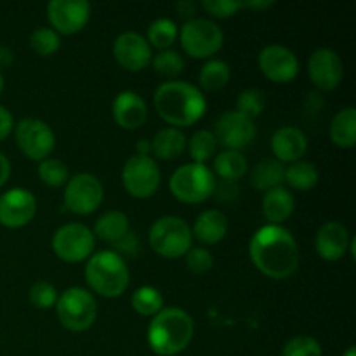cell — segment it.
Instances as JSON below:
<instances>
[{
  "label": "cell",
  "mask_w": 356,
  "mask_h": 356,
  "mask_svg": "<svg viewBox=\"0 0 356 356\" xmlns=\"http://www.w3.org/2000/svg\"><path fill=\"white\" fill-rule=\"evenodd\" d=\"M28 298L37 309H49L58 302V291L49 282H37L30 287Z\"/></svg>",
  "instance_id": "obj_39"
},
{
  "label": "cell",
  "mask_w": 356,
  "mask_h": 356,
  "mask_svg": "<svg viewBox=\"0 0 356 356\" xmlns=\"http://www.w3.org/2000/svg\"><path fill=\"white\" fill-rule=\"evenodd\" d=\"M47 17L58 33H76L89 23L90 3L87 0H51Z\"/></svg>",
  "instance_id": "obj_15"
},
{
  "label": "cell",
  "mask_w": 356,
  "mask_h": 356,
  "mask_svg": "<svg viewBox=\"0 0 356 356\" xmlns=\"http://www.w3.org/2000/svg\"><path fill=\"white\" fill-rule=\"evenodd\" d=\"M186 266L188 270L193 271L195 275L207 273L209 270L214 264V257L209 252L207 249H202V247H195V249H190L186 254Z\"/></svg>",
  "instance_id": "obj_40"
},
{
  "label": "cell",
  "mask_w": 356,
  "mask_h": 356,
  "mask_svg": "<svg viewBox=\"0 0 356 356\" xmlns=\"http://www.w3.org/2000/svg\"><path fill=\"white\" fill-rule=\"evenodd\" d=\"M160 167L152 156L132 155L122 169L124 188L134 198H149L160 186Z\"/></svg>",
  "instance_id": "obj_10"
},
{
  "label": "cell",
  "mask_w": 356,
  "mask_h": 356,
  "mask_svg": "<svg viewBox=\"0 0 356 356\" xmlns=\"http://www.w3.org/2000/svg\"><path fill=\"white\" fill-rule=\"evenodd\" d=\"M343 356H356V348L355 346H350V348H348L346 353H344Z\"/></svg>",
  "instance_id": "obj_49"
},
{
  "label": "cell",
  "mask_w": 356,
  "mask_h": 356,
  "mask_svg": "<svg viewBox=\"0 0 356 356\" xmlns=\"http://www.w3.org/2000/svg\"><path fill=\"white\" fill-rule=\"evenodd\" d=\"M3 83H6V80H3L2 72H0V94H2V90H3Z\"/></svg>",
  "instance_id": "obj_50"
},
{
  "label": "cell",
  "mask_w": 356,
  "mask_h": 356,
  "mask_svg": "<svg viewBox=\"0 0 356 356\" xmlns=\"http://www.w3.org/2000/svg\"><path fill=\"white\" fill-rule=\"evenodd\" d=\"M14 136L21 152L31 160H45L56 146L54 131L40 118H23L14 127Z\"/></svg>",
  "instance_id": "obj_11"
},
{
  "label": "cell",
  "mask_w": 356,
  "mask_h": 356,
  "mask_svg": "<svg viewBox=\"0 0 356 356\" xmlns=\"http://www.w3.org/2000/svg\"><path fill=\"white\" fill-rule=\"evenodd\" d=\"M14 54L9 47L6 45H0V68H6V66L13 65Z\"/></svg>",
  "instance_id": "obj_46"
},
{
  "label": "cell",
  "mask_w": 356,
  "mask_h": 356,
  "mask_svg": "<svg viewBox=\"0 0 356 356\" xmlns=\"http://www.w3.org/2000/svg\"><path fill=\"white\" fill-rule=\"evenodd\" d=\"M285 181L294 190L308 191L318 183V169L313 162L298 160L285 169Z\"/></svg>",
  "instance_id": "obj_29"
},
{
  "label": "cell",
  "mask_w": 356,
  "mask_h": 356,
  "mask_svg": "<svg viewBox=\"0 0 356 356\" xmlns=\"http://www.w3.org/2000/svg\"><path fill=\"white\" fill-rule=\"evenodd\" d=\"M153 104L160 117L176 129L193 125L207 110L204 92L184 80H167L160 83L153 94Z\"/></svg>",
  "instance_id": "obj_2"
},
{
  "label": "cell",
  "mask_w": 356,
  "mask_h": 356,
  "mask_svg": "<svg viewBox=\"0 0 356 356\" xmlns=\"http://www.w3.org/2000/svg\"><path fill=\"white\" fill-rule=\"evenodd\" d=\"M193 318L181 308H163L148 325V344L156 355L174 356L190 346L193 339Z\"/></svg>",
  "instance_id": "obj_3"
},
{
  "label": "cell",
  "mask_w": 356,
  "mask_h": 356,
  "mask_svg": "<svg viewBox=\"0 0 356 356\" xmlns=\"http://www.w3.org/2000/svg\"><path fill=\"white\" fill-rule=\"evenodd\" d=\"M96 236L89 226L82 222H68L58 228L52 236V250L66 263H80L92 256Z\"/></svg>",
  "instance_id": "obj_9"
},
{
  "label": "cell",
  "mask_w": 356,
  "mask_h": 356,
  "mask_svg": "<svg viewBox=\"0 0 356 356\" xmlns=\"http://www.w3.org/2000/svg\"><path fill=\"white\" fill-rule=\"evenodd\" d=\"M113 118L120 127L139 129L148 117V106L145 99L134 90H122L117 94L113 101Z\"/></svg>",
  "instance_id": "obj_20"
},
{
  "label": "cell",
  "mask_w": 356,
  "mask_h": 356,
  "mask_svg": "<svg viewBox=\"0 0 356 356\" xmlns=\"http://www.w3.org/2000/svg\"><path fill=\"white\" fill-rule=\"evenodd\" d=\"M14 129V118L6 106L0 104V141L7 138Z\"/></svg>",
  "instance_id": "obj_42"
},
{
  "label": "cell",
  "mask_w": 356,
  "mask_h": 356,
  "mask_svg": "<svg viewBox=\"0 0 356 356\" xmlns=\"http://www.w3.org/2000/svg\"><path fill=\"white\" fill-rule=\"evenodd\" d=\"M10 176V162L3 153H0V188L7 183Z\"/></svg>",
  "instance_id": "obj_45"
},
{
  "label": "cell",
  "mask_w": 356,
  "mask_h": 356,
  "mask_svg": "<svg viewBox=\"0 0 356 356\" xmlns=\"http://www.w3.org/2000/svg\"><path fill=\"white\" fill-rule=\"evenodd\" d=\"M218 149V141L212 131L200 129L195 132L190 139V155L195 160V163H205L209 159H212Z\"/></svg>",
  "instance_id": "obj_33"
},
{
  "label": "cell",
  "mask_w": 356,
  "mask_h": 356,
  "mask_svg": "<svg viewBox=\"0 0 356 356\" xmlns=\"http://www.w3.org/2000/svg\"><path fill=\"white\" fill-rule=\"evenodd\" d=\"M177 24L170 17H159L153 21L148 28V44L155 45L156 49H170V45L176 42Z\"/></svg>",
  "instance_id": "obj_32"
},
{
  "label": "cell",
  "mask_w": 356,
  "mask_h": 356,
  "mask_svg": "<svg viewBox=\"0 0 356 356\" xmlns=\"http://www.w3.org/2000/svg\"><path fill=\"white\" fill-rule=\"evenodd\" d=\"M181 45L184 52L195 59L214 56L225 42V33L218 23L205 17H193L181 26Z\"/></svg>",
  "instance_id": "obj_8"
},
{
  "label": "cell",
  "mask_w": 356,
  "mask_h": 356,
  "mask_svg": "<svg viewBox=\"0 0 356 356\" xmlns=\"http://www.w3.org/2000/svg\"><path fill=\"white\" fill-rule=\"evenodd\" d=\"M56 313L65 329L72 332H83L96 322V299L86 289L70 287L61 296H58Z\"/></svg>",
  "instance_id": "obj_7"
},
{
  "label": "cell",
  "mask_w": 356,
  "mask_h": 356,
  "mask_svg": "<svg viewBox=\"0 0 356 356\" xmlns=\"http://www.w3.org/2000/svg\"><path fill=\"white\" fill-rule=\"evenodd\" d=\"M282 356H322V346L312 336H296L282 348Z\"/></svg>",
  "instance_id": "obj_38"
},
{
  "label": "cell",
  "mask_w": 356,
  "mask_h": 356,
  "mask_svg": "<svg viewBox=\"0 0 356 356\" xmlns=\"http://www.w3.org/2000/svg\"><path fill=\"white\" fill-rule=\"evenodd\" d=\"M30 47L38 56H51L59 51L61 47V37L56 30L49 26H38L30 35Z\"/></svg>",
  "instance_id": "obj_35"
},
{
  "label": "cell",
  "mask_w": 356,
  "mask_h": 356,
  "mask_svg": "<svg viewBox=\"0 0 356 356\" xmlns=\"http://www.w3.org/2000/svg\"><path fill=\"white\" fill-rule=\"evenodd\" d=\"M186 149V136L176 127L160 129L152 139V152L162 160H174Z\"/></svg>",
  "instance_id": "obj_25"
},
{
  "label": "cell",
  "mask_w": 356,
  "mask_h": 356,
  "mask_svg": "<svg viewBox=\"0 0 356 356\" xmlns=\"http://www.w3.org/2000/svg\"><path fill=\"white\" fill-rule=\"evenodd\" d=\"M257 63H259L261 72L277 83L291 82L299 73L298 56L280 44H270L261 49Z\"/></svg>",
  "instance_id": "obj_14"
},
{
  "label": "cell",
  "mask_w": 356,
  "mask_h": 356,
  "mask_svg": "<svg viewBox=\"0 0 356 356\" xmlns=\"http://www.w3.org/2000/svg\"><path fill=\"white\" fill-rule=\"evenodd\" d=\"M266 106V94L259 89H245L236 97V111L249 118H256Z\"/></svg>",
  "instance_id": "obj_36"
},
{
  "label": "cell",
  "mask_w": 356,
  "mask_h": 356,
  "mask_svg": "<svg viewBox=\"0 0 356 356\" xmlns=\"http://www.w3.org/2000/svg\"><path fill=\"white\" fill-rule=\"evenodd\" d=\"M202 7L216 17H229L243 9V2L240 0H204Z\"/></svg>",
  "instance_id": "obj_41"
},
{
  "label": "cell",
  "mask_w": 356,
  "mask_h": 356,
  "mask_svg": "<svg viewBox=\"0 0 356 356\" xmlns=\"http://www.w3.org/2000/svg\"><path fill=\"white\" fill-rule=\"evenodd\" d=\"M176 13L186 21L193 19L195 14H197V3L193 0H179L176 3Z\"/></svg>",
  "instance_id": "obj_44"
},
{
  "label": "cell",
  "mask_w": 356,
  "mask_h": 356,
  "mask_svg": "<svg viewBox=\"0 0 356 356\" xmlns=\"http://www.w3.org/2000/svg\"><path fill=\"white\" fill-rule=\"evenodd\" d=\"M271 6H273V2H270V0H252V2H243V7H247V9H256V10H264Z\"/></svg>",
  "instance_id": "obj_47"
},
{
  "label": "cell",
  "mask_w": 356,
  "mask_h": 356,
  "mask_svg": "<svg viewBox=\"0 0 356 356\" xmlns=\"http://www.w3.org/2000/svg\"><path fill=\"white\" fill-rule=\"evenodd\" d=\"M214 176L218 174L221 179L233 183V181H238L240 177L245 176L247 172V159L243 156V153L235 152V149H222L221 153H218V156L214 159Z\"/></svg>",
  "instance_id": "obj_28"
},
{
  "label": "cell",
  "mask_w": 356,
  "mask_h": 356,
  "mask_svg": "<svg viewBox=\"0 0 356 356\" xmlns=\"http://www.w3.org/2000/svg\"><path fill=\"white\" fill-rule=\"evenodd\" d=\"M104 197L101 181L94 174L80 172L70 177L65 188V205L72 212L87 216L96 211Z\"/></svg>",
  "instance_id": "obj_12"
},
{
  "label": "cell",
  "mask_w": 356,
  "mask_h": 356,
  "mask_svg": "<svg viewBox=\"0 0 356 356\" xmlns=\"http://www.w3.org/2000/svg\"><path fill=\"white\" fill-rule=\"evenodd\" d=\"M129 232H131V228H129L127 216L122 211H108L96 219L92 233L94 236L101 238L103 242L115 245V243L120 242Z\"/></svg>",
  "instance_id": "obj_24"
},
{
  "label": "cell",
  "mask_w": 356,
  "mask_h": 356,
  "mask_svg": "<svg viewBox=\"0 0 356 356\" xmlns=\"http://www.w3.org/2000/svg\"><path fill=\"white\" fill-rule=\"evenodd\" d=\"M136 152H138V155L149 156V152H152V143H149L148 139H139V141L136 143Z\"/></svg>",
  "instance_id": "obj_48"
},
{
  "label": "cell",
  "mask_w": 356,
  "mask_h": 356,
  "mask_svg": "<svg viewBox=\"0 0 356 356\" xmlns=\"http://www.w3.org/2000/svg\"><path fill=\"white\" fill-rule=\"evenodd\" d=\"M330 139L341 148H353L356 143V110L343 108L330 122Z\"/></svg>",
  "instance_id": "obj_27"
},
{
  "label": "cell",
  "mask_w": 356,
  "mask_h": 356,
  "mask_svg": "<svg viewBox=\"0 0 356 356\" xmlns=\"http://www.w3.org/2000/svg\"><path fill=\"white\" fill-rule=\"evenodd\" d=\"M86 280L96 294L118 298L129 287V268L118 252L97 250L87 259Z\"/></svg>",
  "instance_id": "obj_4"
},
{
  "label": "cell",
  "mask_w": 356,
  "mask_h": 356,
  "mask_svg": "<svg viewBox=\"0 0 356 356\" xmlns=\"http://www.w3.org/2000/svg\"><path fill=\"white\" fill-rule=\"evenodd\" d=\"M249 254L254 266L275 280L289 278L299 266L298 242L280 225H266L257 229L250 238Z\"/></svg>",
  "instance_id": "obj_1"
},
{
  "label": "cell",
  "mask_w": 356,
  "mask_h": 356,
  "mask_svg": "<svg viewBox=\"0 0 356 356\" xmlns=\"http://www.w3.org/2000/svg\"><path fill=\"white\" fill-rule=\"evenodd\" d=\"M169 188L177 200L184 204H200L216 193L218 181L205 163H184L177 167L169 179Z\"/></svg>",
  "instance_id": "obj_5"
},
{
  "label": "cell",
  "mask_w": 356,
  "mask_h": 356,
  "mask_svg": "<svg viewBox=\"0 0 356 356\" xmlns=\"http://www.w3.org/2000/svg\"><path fill=\"white\" fill-rule=\"evenodd\" d=\"M149 245L159 256L174 259L191 249L193 233L190 225L177 216H162L149 228Z\"/></svg>",
  "instance_id": "obj_6"
},
{
  "label": "cell",
  "mask_w": 356,
  "mask_h": 356,
  "mask_svg": "<svg viewBox=\"0 0 356 356\" xmlns=\"http://www.w3.org/2000/svg\"><path fill=\"white\" fill-rule=\"evenodd\" d=\"M131 302L134 312L143 316H155L156 313L163 309V296L160 294L159 289L149 287V285L139 287L132 294Z\"/></svg>",
  "instance_id": "obj_31"
},
{
  "label": "cell",
  "mask_w": 356,
  "mask_h": 356,
  "mask_svg": "<svg viewBox=\"0 0 356 356\" xmlns=\"http://www.w3.org/2000/svg\"><path fill=\"white\" fill-rule=\"evenodd\" d=\"M256 124L252 118L245 117L236 110H229L219 115L214 125L216 141L225 146L226 149H235V152L252 145L256 139Z\"/></svg>",
  "instance_id": "obj_13"
},
{
  "label": "cell",
  "mask_w": 356,
  "mask_h": 356,
  "mask_svg": "<svg viewBox=\"0 0 356 356\" xmlns=\"http://www.w3.org/2000/svg\"><path fill=\"white\" fill-rule=\"evenodd\" d=\"M308 73L312 82L320 90H334L343 80V59L332 49L318 47L309 56Z\"/></svg>",
  "instance_id": "obj_17"
},
{
  "label": "cell",
  "mask_w": 356,
  "mask_h": 356,
  "mask_svg": "<svg viewBox=\"0 0 356 356\" xmlns=\"http://www.w3.org/2000/svg\"><path fill=\"white\" fill-rule=\"evenodd\" d=\"M37 214V200L30 190L13 188L0 195V225L6 228H21Z\"/></svg>",
  "instance_id": "obj_16"
},
{
  "label": "cell",
  "mask_w": 356,
  "mask_h": 356,
  "mask_svg": "<svg viewBox=\"0 0 356 356\" xmlns=\"http://www.w3.org/2000/svg\"><path fill=\"white\" fill-rule=\"evenodd\" d=\"M285 181V167L277 159H264L256 163L250 174V183L256 190L268 191L282 186Z\"/></svg>",
  "instance_id": "obj_26"
},
{
  "label": "cell",
  "mask_w": 356,
  "mask_h": 356,
  "mask_svg": "<svg viewBox=\"0 0 356 356\" xmlns=\"http://www.w3.org/2000/svg\"><path fill=\"white\" fill-rule=\"evenodd\" d=\"M38 176L47 186H63L68 183V167L59 159H45L38 163Z\"/></svg>",
  "instance_id": "obj_37"
},
{
  "label": "cell",
  "mask_w": 356,
  "mask_h": 356,
  "mask_svg": "<svg viewBox=\"0 0 356 356\" xmlns=\"http://www.w3.org/2000/svg\"><path fill=\"white\" fill-rule=\"evenodd\" d=\"M228 218L218 209H209L198 214L193 225V235L197 236L198 242L214 245L219 243L228 233Z\"/></svg>",
  "instance_id": "obj_22"
},
{
  "label": "cell",
  "mask_w": 356,
  "mask_h": 356,
  "mask_svg": "<svg viewBox=\"0 0 356 356\" xmlns=\"http://www.w3.org/2000/svg\"><path fill=\"white\" fill-rule=\"evenodd\" d=\"M152 65L159 75L174 79V76H177L179 73H183L186 61H184V58L181 56V52L174 51V49H163V51H159L153 56Z\"/></svg>",
  "instance_id": "obj_34"
},
{
  "label": "cell",
  "mask_w": 356,
  "mask_h": 356,
  "mask_svg": "<svg viewBox=\"0 0 356 356\" xmlns=\"http://www.w3.org/2000/svg\"><path fill=\"white\" fill-rule=\"evenodd\" d=\"M296 207L294 195L284 186L268 190L263 197V214L271 225L287 221Z\"/></svg>",
  "instance_id": "obj_23"
},
{
  "label": "cell",
  "mask_w": 356,
  "mask_h": 356,
  "mask_svg": "<svg viewBox=\"0 0 356 356\" xmlns=\"http://www.w3.org/2000/svg\"><path fill=\"white\" fill-rule=\"evenodd\" d=\"M271 149L278 162L294 163L301 160V156L308 149V138L299 127L285 125L275 131L271 138Z\"/></svg>",
  "instance_id": "obj_21"
},
{
  "label": "cell",
  "mask_w": 356,
  "mask_h": 356,
  "mask_svg": "<svg viewBox=\"0 0 356 356\" xmlns=\"http://www.w3.org/2000/svg\"><path fill=\"white\" fill-rule=\"evenodd\" d=\"M113 56L122 68L129 72H141L152 61V45L146 37L136 31H124L113 42Z\"/></svg>",
  "instance_id": "obj_18"
},
{
  "label": "cell",
  "mask_w": 356,
  "mask_h": 356,
  "mask_svg": "<svg viewBox=\"0 0 356 356\" xmlns=\"http://www.w3.org/2000/svg\"><path fill=\"white\" fill-rule=\"evenodd\" d=\"M232 79V68L222 59H209L198 73V82L205 90H219Z\"/></svg>",
  "instance_id": "obj_30"
},
{
  "label": "cell",
  "mask_w": 356,
  "mask_h": 356,
  "mask_svg": "<svg viewBox=\"0 0 356 356\" xmlns=\"http://www.w3.org/2000/svg\"><path fill=\"white\" fill-rule=\"evenodd\" d=\"M115 247H117V250H120L122 254H134L139 247L138 235L132 232H129L127 235L120 240V242L115 243Z\"/></svg>",
  "instance_id": "obj_43"
},
{
  "label": "cell",
  "mask_w": 356,
  "mask_h": 356,
  "mask_svg": "<svg viewBox=\"0 0 356 356\" xmlns=\"http://www.w3.org/2000/svg\"><path fill=\"white\" fill-rule=\"evenodd\" d=\"M350 233L346 226L337 221H327L318 228L315 236V249L325 261H339L350 247Z\"/></svg>",
  "instance_id": "obj_19"
}]
</instances>
